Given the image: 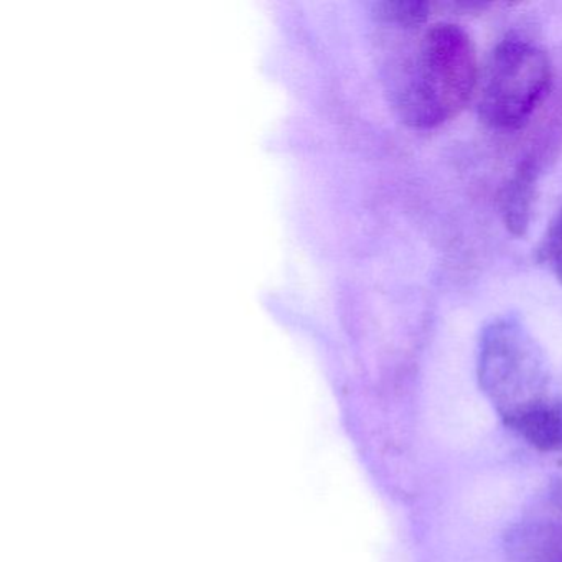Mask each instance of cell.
Here are the masks:
<instances>
[{
	"instance_id": "3957f363",
	"label": "cell",
	"mask_w": 562,
	"mask_h": 562,
	"mask_svg": "<svg viewBox=\"0 0 562 562\" xmlns=\"http://www.w3.org/2000/svg\"><path fill=\"white\" fill-rule=\"evenodd\" d=\"M479 381L503 419L548 394L544 358L515 318L493 321L483 331Z\"/></svg>"
},
{
	"instance_id": "52a82bcc",
	"label": "cell",
	"mask_w": 562,
	"mask_h": 562,
	"mask_svg": "<svg viewBox=\"0 0 562 562\" xmlns=\"http://www.w3.org/2000/svg\"><path fill=\"white\" fill-rule=\"evenodd\" d=\"M432 4L416 2V0H397V2H383L378 5V18L384 24L396 25L401 29H419L429 21Z\"/></svg>"
},
{
	"instance_id": "277c9868",
	"label": "cell",
	"mask_w": 562,
	"mask_h": 562,
	"mask_svg": "<svg viewBox=\"0 0 562 562\" xmlns=\"http://www.w3.org/2000/svg\"><path fill=\"white\" fill-rule=\"evenodd\" d=\"M515 562H562V480L549 483L508 532Z\"/></svg>"
},
{
	"instance_id": "5b68a950",
	"label": "cell",
	"mask_w": 562,
	"mask_h": 562,
	"mask_svg": "<svg viewBox=\"0 0 562 562\" xmlns=\"http://www.w3.org/2000/svg\"><path fill=\"white\" fill-rule=\"evenodd\" d=\"M529 446L541 452L562 453V397L546 394L505 419Z\"/></svg>"
},
{
	"instance_id": "ba28073f",
	"label": "cell",
	"mask_w": 562,
	"mask_h": 562,
	"mask_svg": "<svg viewBox=\"0 0 562 562\" xmlns=\"http://www.w3.org/2000/svg\"><path fill=\"white\" fill-rule=\"evenodd\" d=\"M538 259L542 265L551 269L562 284V210L555 216L554 222L549 225L541 246L538 249Z\"/></svg>"
},
{
	"instance_id": "7a4b0ae2",
	"label": "cell",
	"mask_w": 562,
	"mask_h": 562,
	"mask_svg": "<svg viewBox=\"0 0 562 562\" xmlns=\"http://www.w3.org/2000/svg\"><path fill=\"white\" fill-rule=\"evenodd\" d=\"M480 90V120L499 133H515L531 121L552 87L548 55L521 37L499 42L486 64Z\"/></svg>"
},
{
	"instance_id": "6da1fadb",
	"label": "cell",
	"mask_w": 562,
	"mask_h": 562,
	"mask_svg": "<svg viewBox=\"0 0 562 562\" xmlns=\"http://www.w3.org/2000/svg\"><path fill=\"white\" fill-rule=\"evenodd\" d=\"M476 83L479 60L470 35L459 25H434L401 78V120L413 130H436L462 113Z\"/></svg>"
},
{
	"instance_id": "8992f818",
	"label": "cell",
	"mask_w": 562,
	"mask_h": 562,
	"mask_svg": "<svg viewBox=\"0 0 562 562\" xmlns=\"http://www.w3.org/2000/svg\"><path fill=\"white\" fill-rule=\"evenodd\" d=\"M539 170L541 166L536 157H525L499 189V215L505 228L516 238H522L528 233Z\"/></svg>"
}]
</instances>
